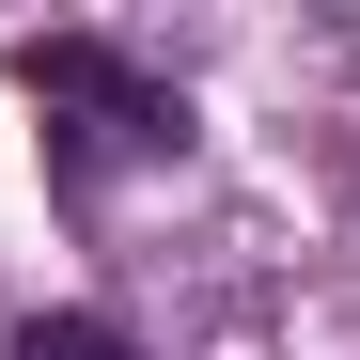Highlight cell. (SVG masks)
Here are the masks:
<instances>
[{
  "instance_id": "cell-2",
  "label": "cell",
  "mask_w": 360,
  "mask_h": 360,
  "mask_svg": "<svg viewBox=\"0 0 360 360\" xmlns=\"http://www.w3.org/2000/svg\"><path fill=\"white\" fill-rule=\"evenodd\" d=\"M16 360H141V345L110 329V314H32V329H16Z\"/></svg>"
},
{
  "instance_id": "cell-1",
  "label": "cell",
  "mask_w": 360,
  "mask_h": 360,
  "mask_svg": "<svg viewBox=\"0 0 360 360\" xmlns=\"http://www.w3.org/2000/svg\"><path fill=\"white\" fill-rule=\"evenodd\" d=\"M16 94L47 110V172H63V204L94 188L110 157H188V94L157 63H126L110 32H32L16 47Z\"/></svg>"
}]
</instances>
